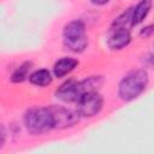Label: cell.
<instances>
[{"label": "cell", "mask_w": 154, "mask_h": 154, "mask_svg": "<svg viewBox=\"0 0 154 154\" xmlns=\"http://www.w3.org/2000/svg\"><path fill=\"white\" fill-rule=\"evenodd\" d=\"M79 61L76 58L72 57H63L60 59H58L52 69V72L54 75L55 78H64L65 76L70 75L77 66H78Z\"/></svg>", "instance_id": "8"}, {"label": "cell", "mask_w": 154, "mask_h": 154, "mask_svg": "<svg viewBox=\"0 0 154 154\" xmlns=\"http://www.w3.org/2000/svg\"><path fill=\"white\" fill-rule=\"evenodd\" d=\"M153 6V0H140L135 7H132L131 13V26L140 25L149 14Z\"/></svg>", "instance_id": "9"}, {"label": "cell", "mask_w": 154, "mask_h": 154, "mask_svg": "<svg viewBox=\"0 0 154 154\" xmlns=\"http://www.w3.org/2000/svg\"><path fill=\"white\" fill-rule=\"evenodd\" d=\"M55 97L65 103H76L79 97L83 95L81 81L76 79H67L61 83L54 93Z\"/></svg>", "instance_id": "6"}, {"label": "cell", "mask_w": 154, "mask_h": 154, "mask_svg": "<svg viewBox=\"0 0 154 154\" xmlns=\"http://www.w3.org/2000/svg\"><path fill=\"white\" fill-rule=\"evenodd\" d=\"M76 109L83 118H93L97 116L103 107V97L99 91L84 93L76 102Z\"/></svg>", "instance_id": "4"}, {"label": "cell", "mask_w": 154, "mask_h": 154, "mask_svg": "<svg viewBox=\"0 0 154 154\" xmlns=\"http://www.w3.org/2000/svg\"><path fill=\"white\" fill-rule=\"evenodd\" d=\"M53 77H54L53 72H51L48 69H37V70L31 71L28 79L32 85L45 88V87H48L49 84H52Z\"/></svg>", "instance_id": "10"}, {"label": "cell", "mask_w": 154, "mask_h": 154, "mask_svg": "<svg viewBox=\"0 0 154 154\" xmlns=\"http://www.w3.org/2000/svg\"><path fill=\"white\" fill-rule=\"evenodd\" d=\"M26 131L31 135H42L54 129V119L49 107H31L23 117Z\"/></svg>", "instance_id": "3"}, {"label": "cell", "mask_w": 154, "mask_h": 154, "mask_svg": "<svg viewBox=\"0 0 154 154\" xmlns=\"http://www.w3.org/2000/svg\"><path fill=\"white\" fill-rule=\"evenodd\" d=\"M5 140H6V130H5V126L1 125V142H0V147H4Z\"/></svg>", "instance_id": "14"}, {"label": "cell", "mask_w": 154, "mask_h": 154, "mask_svg": "<svg viewBox=\"0 0 154 154\" xmlns=\"http://www.w3.org/2000/svg\"><path fill=\"white\" fill-rule=\"evenodd\" d=\"M153 34H154V23H152V24H148V25L143 26V28L140 30V32H138V35H140L142 38L150 37Z\"/></svg>", "instance_id": "12"}, {"label": "cell", "mask_w": 154, "mask_h": 154, "mask_svg": "<svg viewBox=\"0 0 154 154\" xmlns=\"http://www.w3.org/2000/svg\"><path fill=\"white\" fill-rule=\"evenodd\" d=\"M31 67H32V63L26 60V61H23L19 66L16 67V70L12 72L10 79L12 83L14 84H18V83H23L25 79L29 78V75L31 73Z\"/></svg>", "instance_id": "11"}, {"label": "cell", "mask_w": 154, "mask_h": 154, "mask_svg": "<svg viewBox=\"0 0 154 154\" xmlns=\"http://www.w3.org/2000/svg\"><path fill=\"white\" fill-rule=\"evenodd\" d=\"M131 42L130 28L112 26L109 28V35L107 38V47L111 51H122L126 48Z\"/></svg>", "instance_id": "7"}, {"label": "cell", "mask_w": 154, "mask_h": 154, "mask_svg": "<svg viewBox=\"0 0 154 154\" xmlns=\"http://www.w3.org/2000/svg\"><path fill=\"white\" fill-rule=\"evenodd\" d=\"M109 1H111V0H89V2L93 4V5H95V6H105V5H107Z\"/></svg>", "instance_id": "13"}, {"label": "cell", "mask_w": 154, "mask_h": 154, "mask_svg": "<svg viewBox=\"0 0 154 154\" xmlns=\"http://www.w3.org/2000/svg\"><path fill=\"white\" fill-rule=\"evenodd\" d=\"M149 75L144 69H137L128 72L118 84V97L124 102L137 99L148 87Z\"/></svg>", "instance_id": "1"}, {"label": "cell", "mask_w": 154, "mask_h": 154, "mask_svg": "<svg viewBox=\"0 0 154 154\" xmlns=\"http://www.w3.org/2000/svg\"><path fill=\"white\" fill-rule=\"evenodd\" d=\"M63 45L72 53H83L88 45L87 28L83 20L72 19L64 25L63 29Z\"/></svg>", "instance_id": "2"}, {"label": "cell", "mask_w": 154, "mask_h": 154, "mask_svg": "<svg viewBox=\"0 0 154 154\" xmlns=\"http://www.w3.org/2000/svg\"><path fill=\"white\" fill-rule=\"evenodd\" d=\"M52 114H53V119H54V129H59V130H64V129H69L75 126L78 122H79V113L72 109H69L66 107L63 106H58V105H51L48 106Z\"/></svg>", "instance_id": "5"}, {"label": "cell", "mask_w": 154, "mask_h": 154, "mask_svg": "<svg viewBox=\"0 0 154 154\" xmlns=\"http://www.w3.org/2000/svg\"><path fill=\"white\" fill-rule=\"evenodd\" d=\"M148 65L154 69V54H150L148 58Z\"/></svg>", "instance_id": "15"}]
</instances>
